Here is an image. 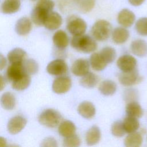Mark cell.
Wrapping results in <instances>:
<instances>
[{"instance_id":"cell-24","label":"cell","mask_w":147,"mask_h":147,"mask_svg":"<svg viewBox=\"0 0 147 147\" xmlns=\"http://www.w3.org/2000/svg\"><path fill=\"white\" fill-rule=\"evenodd\" d=\"M20 0H4L1 5V11L4 14H12L17 12L20 7Z\"/></svg>"},{"instance_id":"cell-20","label":"cell","mask_w":147,"mask_h":147,"mask_svg":"<svg viewBox=\"0 0 147 147\" xmlns=\"http://www.w3.org/2000/svg\"><path fill=\"white\" fill-rule=\"evenodd\" d=\"M129 37V31L122 27H118L114 29L112 33V39L114 42L121 44L125 42Z\"/></svg>"},{"instance_id":"cell-36","label":"cell","mask_w":147,"mask_h":147,"mask_svg":"<svg viewBox=\"0 0 147 147\" xmlns=\"http://www.w3.org/2000/svg\"><path fill=\"white\" fill-rule=\"evenodd\" d=\"M137 32L142 36H147V17L140 18L136 23Z\"/></svg>"},{"instance_id":"cell-42","label":"cell","mask_w":147,"mask_h":147,"mask_svg":"<svg viewBox=\"0 0 147 147\" xmlns=\"http://www.w3.org/2000/svg\"><path fill=\"white\" fill-rule=\"evenodd\" d=\"M1 90H2L5 86V79L2 75H1Z\"/></svg>"},{"instance_id":"cell-1","label":"cell","mask_w":147,"mask_h":147,"mask_svg":"<svg viewBox=\"0 0 147 147\" xmlns=\"http://www.w3.org/2000/svg\"><path fill=\"white\" fill-rule=\"evenodd\" d=\"M55 3L52 0H38L31 12V19L38 26L44 25L48 14L52 11Z\"/></svg>"},{"instance_id":"cell-34","label":"cell","mask_w":147,"mask_h":147,"mask_svg":"<svg viewBox=\"0 0 147 147\" xmlns=\"http://www.w3.org/2000/svg\"><path fill=\"white\" fill-rule=\"evenodd\" d=\"M25 71L28 75H34L36 74L38 69L37 63L33 59H28L24 61Z\"/></svg>"},{"instance_id":"cell-32","label":"cell","mask_w":147,"mask_h":147,"mask_svg":"<svg viewBox=\"0 0 147 147\" xmlns=\"http://www.w3.org/2000/svg\"><path fill=\"white\" fill-rule=\"evenodd\" d=\"M123 125L125 131L127 133L135 132L140 127V122L138 119L136 118L128 115L124 119Z\"/></svg>"},{"instance_id":"cell-27","label":"cell","mask_w":147,"mask_h":147,"mask_svg":"<svg viewBox=\"0 0 147 147\" xmlns=\"http://www.w3.org/2000/svg\"><path fill=\"white\" fill-rule=\"evenodd\" d=\"M126 113L128 116L139 118L143 115V110L138 103L136 101H133L127 104Z\"/></svg>"},{"instance_id":"cell-37","label":"cell","mask_w":147,"mask_h":147,"mask_svg":"<svg viewBox=\"0 0 147 147\" xmlns=\"http://www.w3.org/2000/svg\"><path fill=\"white\" fill-rule=\"evenodd\" d=\"M80 145V140L78 136L73 134L65 137L63 141V145L66 147H76Z\"/></svg>"},{"instance_id":"cell-4","label":"cell","mask_w":147,"mask_h":147,"mask_svg":"<svg viewBox=\"0 0 147 147\" xmlns=\"http://www.w3.org/2000/svg\"><path fill=\"white\" fill-rule=\"evenodd\" d=\"M112 26L110 22L104 20H100L93 25L91 32L94 39L103 41L109 38Z\"/></svg>"},{"instance_id":"cell-30","label":"cell","mask_w":147,"mask_h":147,"mask_svg":"<svg viewBox=\"0 0 147 147\" xmlns=\"http://www.w3.org/2000/svg\"><path fill=\"white\" fill-rule=\"evenodd\" d=\"M2 107L6 110H11L16 105V99L14 95L10 92H6L2 94L1 98Z\"/></svg>"},{"instance_id":"cell-12","label":"cell","mask_w":147,"mask_h":147,"mask_svg":"<svg viewBox=\"0 0 147 147\" xmlns=\"http://www.w3.org/2000/svg\"><path fill=\"white\" fill-rule=\"evenodd\" d=\"M23 63H24L11 64L7 68L6 77L9 81L12 82L26 74Z\"/></svg>"},{"instance_id":"cell-3","label":"cell","mask_w":147,"mask_h":147,"mask_svg":"<svg viewBox=\"0 0 147 147\" xmlns=\"http://www.w3.org/2000/svg\"><path fill=\"white\" fill-rule=\"evenodd\" d=\"M71 44L76 51L86 53L92 52L97 48V44L95 40L88 35L74 36L71 40Z\"/></svg>"},{"instance_id":"cell-23","label":"cell","mask_w":147,"mask_h":147,"mask_svg":"<svg viewBox=\"0 0 147 147\" xmlns=\"http://www.w3.org/2000/svg\"><path fill=\"white\" fill-rule=\"evenodd\" d=\"M99 78L98 75L92 72H88L83 75L80 80V84L82 86L91 88L94 87L99 82Z\"/></svg>"},{"instance_id":"cell-18","label":"cell","mask_w":147,"mask_h":147,"mask_svg":"<svg viewBox=\"0 0 147 147\" xmlns=\"http://www.w3.org/2000/svg\"><path fill=\"white\" fill-rule=\"evenodd\" d=\"M32 29L31 21L27 17H22L19 19L15 25L16 33L21 36L28 34Z\"/></svg>"},{"instance_id":"cell-14","label":"cell","mask_w":147,"mask_h":147,"mask_svg":"<svg viewBox=\"0 0 147 147\" xmlns=\"http://www.w3.org/2000/svg\"><path fill=\"white\" fill-rule=\"evenodd\" d=\"M134 14L129 9H122L118 14L117 21L118 22L125 28H129L131 26L135 21Z\"/></svg>"},{"instance_id":"cell-44","label":"cell","mask_w":147,"mask_h":147,"mask_svg":"<svg viewBox=\"0 0 147 147\" xmlns=\"http://www.w3.org/2000/svg\"><path fill=\"white\" fill-rule=\"evenodd\" d=\"M32 1H36V0H32Z\"/></svg>"},{"instance_id":"cell-13","label":"cell","mask_w":147,"mask_h":147,"mask_svg":"<svg viewBox=\"0 0 147 147\" xmlns=\"http://www.w3.org/2000/svg\"><path fill=\"white\" fill-rule=\"evenodd\" d=\"M90 64L87 59H79L75 60L71 66V71L77 76H83L88 72Z\"/></svg>"},{"instance_id":"cell-31","label":"cell","mask_w":147,"mask_h":147,"mask_svg":"<svg viewBox=\"0 0 147 147\" xmlns=\"http://www.w3.org/2000/svg\"><path fill=\"white\" fill-rule=\"evenodd\" d=\"M30 77L29 75L25 74L22 76L12 82V87L17 91H22L28 87L30 83Z\"/></svg>"},{"instance_id":"cell-22","label":"cell","mask_w":147,"mask_h":147,"mask_svg":"<svg viewBox=\"0 0 147 147\" xmlns=\"http://www.w3.org/2000/svg\"><path fill=\"white\" fill-rule=\"evenodd\" d=\"M100 137L99 128L96 126H93L86 133V142L88 145H94L99 141Z\"/></svg>"},{"instance_id":"cell-17","label":"cell","mask_w":147,"mask_h":147,"mask_svg":"<svg viewBox=\"0 0 147 147\" xmlns=\"http://www.w3.org/2000/svg\"><path fill=\"white\" fill-rule=\"evenodd\" d=\"M130 50L138 57L145 56L147 55V42L140 39L134 40L130 45Z\"/></svg>"},{"instance_id":"cell-40","label":"cell","mask_w":147,"mask_h":147,"mask_svg":"<svg viewBox=\"0 0 147 147\" xmlns=\"http://www.w3.org/2000/svg\"><path fill=\"white\" fill-rule=\"evenodd\" d=\"M129 3L134 6H138L141 5L145 0H128Z\"/></svg>"},{"instance_id":"cell-21","label":"cell","mask_w":147,"mask_h":147,"mask_svg":"<svg viewBox=\"0 0 147 147\" xmlns=\"http://www.w3.org/2000/svg\"><path fill=\"white\" fill-rule=\"evenodd\" d=\"M26 56V52L21 48H16L7 54V59L11 64L24 63Z\"/></svg>"},{"instance_id":"cell-10","label":"cell","mask_w":147,"mask_h":147,"mask_svg":"<svg viewBox=\"0 0 147 147\" xmlns=\"http://www.w3.org/2000/svg\"><path fill=\"white\" fill-rule=\"evenodd\" d=\"M26 124V119L20 115L11 118L8 122L7 128L11 134H16L20 132Z\"/></svg>"},{"instance_id":"cell-33","label":"cell","mask_w":147,"mask_h":147,"mask_svg":"<svg viewBox=\"0 0 147 147\" xmlns=\"http://www.w3.org/2000/svg\"><path fill=\"white\" fill-rule=\"evenodd\" d=\"M99 53L107 64L112 63L116 57L115 49L110 47H106L102 48Z\"/></svg>"},{"instance_id":"cell-25","label":"cell","mask_w":147,"mask_h":147,"mask_svg":"<svg viewBox=\"0 0 147 147\" xmlns=\"http://www.w3.org/2000/svg\"><path fill=\"white\" fill-rule=\"evenodd\" d=\"M76 126L70 121H64L60 123L58 128L59 133L64 137L71 136L75 133Z\"/></svg>"},{"instance_id":"cell-2","label":"cell","mask_w":147,"mask_h":147,"mask_svg":"<svg viewBox=\"0 0 147 147\" xmlns=\"http://www.w3.org/2000/svg\"><path fill=\"white\" fill-rule=\"evenodd\" d=\"M95 0H63L59 3V8L63 11L76 9L79 12H90L94 7Z\"/></svg>"},{"instance_id":"cell-6","label":"cell","mask_w":147,"mask_h":147,"mask_svg":"<svg viewBox=\"0 0 147 147\" xmlns=\"http://www.w3.org/2000/svg\"><path fill=\"white\" fill-rule=\"evenodd\" d=\"M68 31L74 36L83 34L87 29L86 22L76 16H70L67 22Z\"/></svg>"},{"instance_id":"cell-11","label":"cell","mask_w":147,"mask_h":147,"mask_svg":"<svg viewBox=\"0 0 147 147\" xmlns=\"http://www.w3.org/2000/svg\"><path fill=\"white\" fill-rule=\"evenodd\" d=\"M118 67L123 72L131 71L136 68V59L129 55H124L119 57L117 61Z\"/></svg>"},{"instance_id":"cell-9","label":"cell","mask_w":147,"mask_h":147,"mask_svg":"<svg viewBox=\"0 0 147 147\" xmlns=\"http://www.w3.org/2000/svg\"><path fill=\"white\" fill-rule=\"evenodd\" d=\"M139 75L137 69L130 71L122 72L119 75L118 80L124 86H131L139 81Z\"/></svg>"},{"instance_id":"cell-8","label":"cell","mask_w":147,"mask_h":147,"mask_svg":"<svg viewBox=\"0 0 147 147\" xmlns=\"http://www.w3.org/2000/svg\"><path fill=\"white\" fill-rule=\"evenodd\" d=\"M71 80L68 76H60L55 79L52 84V90L56 94L67 92L71 87Z\"/></svg>"},{"instance_id":"cell-5","label":"cell","mask_w":147,"mask_h":147,"mask_svg":"<svg viewBox=\"0 0 147 147\" xmlns=\"http://www.w3.org/2000/svg\"><path fill=\"white\" fill-rule=\"evenodd\" d=\"M39 123L48 127H55L61 120V115L57 110L48 109L43 111L38 118Z\"/></svg>"},{"instance_id":"cell-35","label":"cell","mask_w":147,"mask_h":147,"mask_svg":"<svg viewBox=\"0 0 147 147\" xmlns=\"http://www.w3.org/2000/svg\"><path fill=\"white\" fill-rule=\"evenodd\" d=\"M111 130L113 135L117 137L123 136L126 133L123 127V122L120 121H117L113 123L111 126Z\"/></svg>"},{"instance_id":"cell-29","label":"cell","mask_w":147,"mask_h":147,"mask_svg":"<svg viewBox=\"0 0 147 147\" xmlns=\"http://www.w3.org/2000/svg\"><path fill=\"white\" fill-rule=\"evenodd\" d=\"M117 90L116 83L111 80H106L101 82L99 86V90L104 95H113Z\"/></svg>"},{"instance_id":"cell-39","label":"cell","mask_w":147,"mask_h":147,"mask_svg":"<svg viewBox=\"0 0 147 147\" xmlns=\"http://www.w3.org/2000/svg\"><path fill=\"white\" fill-rule=\"evenodd\" d=\"M41 146H57V144L56 141L52 137H48L45 138L41 144Z\"/></svg>"},{"instance_id":"cell-43","label":"cell","mask_w":147,"mask_h":147,"mask_svg":"<svg viewBox=\"0 0 147 147\" xmlns=\"http://www.w3.org/2000/svg\"><path fill=\"white\" fill-rule=\"evenodd\" d=\"M6 145V140L3 138V137H1L0 138V146L1 147H3L5 146Z\"/></svg>"},{"instance_id":"cell-19","label":"cell","mask_w":147,"mask_h":147,"mask_svg":"<svg viewBox=\"0 0 147 147\" xmlns=\"http://www.w3.org/2000/svg\"><path fill=\"white\" fill-rule=\"evenodd\" d=\"M52 40L55 45L61 49L65 48L69 43V38L67 33L62 30L56 32L53 36Z\"/></svg>"},{"instance_id":"cell-41","label":"cell","mask_w":147,"mask_h":147,"mask_svg":"<svg viewBox=\"0 0 147 147\" xmlns=\"http://www.w3.org/2000/svg\"><path fill=\"white\" fill-rule=\"evenodd\" d=\"M6 64V59L3 56V55H1V70H2L3 68L5 67Z\"/></svg>"},{"instance_id":"cell-16","label":"cell","mask_w":147,"mask_h":147,"mask_svg":"<svg viewBox=\"0 0 147 147\" xmlns=\"http://www.w3.org/2000/svg\"><path fill=\"white\" fill-rule=\"evenodd\" d=\"M78 111L83 118L91 119L95 114V107L91 102L85 101L79 104L78 107Z\"/></svg>"},{"instance_id":"cell-26","label":"cell","mask_w":147,"mask_h":147,"mask_svg":"<svg viewBox=\"0 0 147 147\" xmlns=\"http://www.w3.org/2000/svg\"><path fill=\"white\" fill-rule=\"evenodd\" d=\"M90 63L95 71H102L107 66V63L104 60L99 53H94L90 57Z\"/></svg>"},{"instance_id":"cell-38","label":"cell","mask_w":147,"mask_h":147,"mask_svg":"<svg viewBox=\"0 0 147 147\" xmlns=\"http://www.w3.org/2000/svg\"><path fill=\"white\" fill-rule=\"evenodd\" d=\"M138 92L137 90L130 88L126 90L123 94V99L126 102H130L136 101L138 98Z\"/></svg>"},{"instance_id":"cell-15","label":"cell","mask_w":147,"mask_h":147,"mask_svg":"<svg viewBox=\"0 0 147 147\" xmlns=\"http://www.w3.org/2000/svg\"><path fill=\"white\" fill-rule=\"evenodd\" d=\"M62 21V18L59 13L51 11L48 14L44 25L47 29L53 30L58 29L61 26Z\"/></svg>"},{"instance_id":"cell-7","label":"cell","mask_w":147,"mask_h":147,"mask_svg":"<svg viewBox=\"0 0 147 147\" xmlns=\"http://www.w3.org/2000/svg\"><path fill=\"white\" fill-rule=\"evenodd\" d=\"M47 70L52 75L60 76L67 72L68 66L64 60L62 59H56L48 64Z\"/></svg>"},{"instance_id":"cell-28","label":"cell","mask_w":147,"mask_h":147,"mask_svg":"<svg viewBox=\"0 0 147 147\" xmlns=\"http://www.w3.org/2000/svg\"><path fill=\"white\" fill-rule=\"evenodd\" d=\"M142 142L141 134L136 131L129 133L124 140V144L127 147H138L141 145Z\"/></svg>"}]
</instances>
